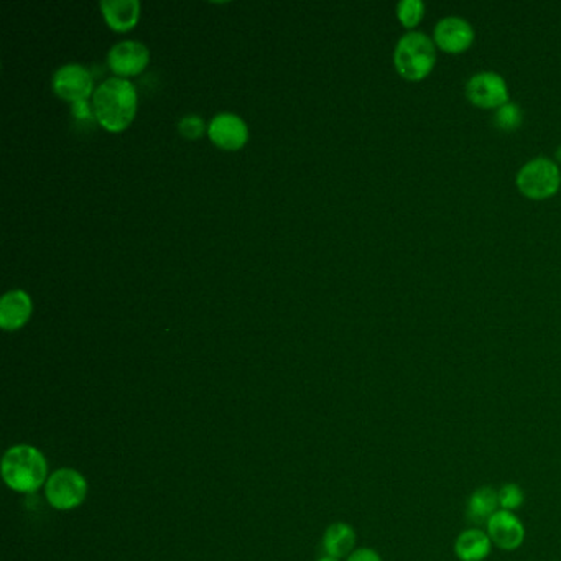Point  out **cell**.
I'll use <instances>...</instances> for the list:
<instances>
[{"label":"cell","mask_w":561,"mask_h":561,"mask_svg":"<svg viewBox=\"0 0 561 561\" xmlns=\"http://www.w3.org/2000/svg\"><path fill=\"white\" fill-rule=\"evenodd\" d=\"M499 494L496 489L491 486H481L467 499L466 517L475 525L483 527L487 525L489 518L492 517L499 510Z\"/></svg>","instance_id":"9a60e30c"},{"label":"cell","mask_w":561,"mask_h":561,"mask_svg":"<svg viewBox=\"0 0 561 561\" xmlns=\"http://www.w3.org/2000/svg\"><path fill=\"white\" fill-rule=\"evenodd\" d=\"M52 87L58 98L69 102L71 106L93 99L96 91L91 71L79 63L60 66L52 77Z\"/></svg>","instance_id":"8992f818"},{"label":"cell","mask_w":561,"mask_h":561,"mask_svg":"<svg viewBox=\"0 0 561 561\" xmlns=\"http://www.w3.org/2000/svg\"><path fill=\"white\" fill-rule=\"evenodd\" d=\"M150 63V50L135 40H124L114 45L108 52L109 69L118 76L129 79L141 75Z\"/></svg>","instance_id":"52a82bcc"},{"label":"cell","mask_w":561,"mask_h":561,"mask_svg":"<svg viewBox=\"0 0 561 561\" xmlns=\"http://www.w3.org/2000/svg\"><path fill=\"white\" fill-rule=\"evenodd\" d=\"M497 494H499V508L502 510H508V512H516L517 508H522V504L525 500L524 489L516 483L504 484L497 491Z\"/></svg>","instance_id":"ac0fdd59"},{"label":"cell","mask_w":561,"mask_h":561,"mask_svg":"<svg viewBox=\"0 0 561 561\" xmlns=\"http://www.w3.org/2000/svg\"><path fill=\"white\" fill-rule=\"evenodd\" d=\"M99 7L104 22L112 32H130L141 20L139 0H102Z\"/></svg>","instance_id":"4fadbf2b"},{"label":"cell","mask_w":561,"mask_h":561,"mask_svg":"<svg viewBox=\"0 0 561 561\" xmlns=\"http://www.w3.org/2000/svg\"><path fill=\"white\" fill-rule=\"evenodd\" d=\"M33 313L32 297L25 290L15 289L0 298V328L4 331H19L30 321Z\"/></svg>","instance_id":"7c38bea8"},{"label":"cell","mask_w":561,"mask_h":561,"mask_svg":"<svg viewBox=\"0 0 561 561\" xmlns=\"http://www.w3.org/2000/svg\"><path fill=\"white\" fill-rule=\"evenodd\" d=\"M425 13V4L421 0H402L397 5V17L405 28H413L420 23Z\"/></svg>","instance_id":"e0dca14e"},{"label":"cell","mask_w":561,"mask_h":561,"mask_svg":"<svg viewBox=\"0 0 561 561\" xmlns=\"http://www.w3.org/2000/svg\"><path fill=\"white\" fill-rule=\"evenodd\" d=\"M324 550L331 558H345L349 557L356 547V532L345 522H336L329 525L323 539Z\"/></svg>","instance_id":"2e32d148"},{"label":"cell","mask_w":561,"mask_h":561,"mask_svg":"<svg viewBox=\"0 0 561 561\" xmlns=\"http://www.w3.org/2000/svg\"><path fill=\"white\" fill-rule=\"evenodd\" d=\"M207 137L221 150L238 151L248 142V124L238 114L221 112L207 124Z\"/></svg>","instance_id":"ba28073f"},{"label":"cell","mask_w":561,"mask_h":561,"mask_svg":"<svg viewBox=\"0 0 561 561\" xmlns=\"http://www.w3.org/2000/svg\"><path fill=\"white\" fill-rule=\"evenodd\" d=\"M178 132L184 139L196 141V139H201L205 134H207V126L201 116L188 114L178 122Z\"/></svg>","instance_id":"ffe728a7"},{"label":"cell","mask_w":561,"mask_h":561,"mask_svg":"<svg viewBox=\"0 0 561 561\" xmlns=\"http://www.w3.org/2000/svg\"><path fill=\"white\" fill-rule=\"evenodd\" d=\"M492 550V540L483 529L463 530L454 541V553L461 561L486 560Z\"/></svg>","instance_id":"5bb4252c"},{"label":"cell","mask_w":561,"mask_h":561,"mask_svg":"<svg viewBox=\"0 0 561 561\" xmlns=\"http://www.w3.org/2000/svg\"><path fill=\"white\" fill-rule=\"evenodd\" d=\"M522 118H524L522 109L518 108L516 102H506L504 106L497 109L494 120H496V126L499 129L512 132L522 124Z\"/></svg>","instance_id":"d6986e66"},{"label":"cell","mask_w":561,"mask_h":561,"mask_svg":"<svg viewBox=\"0 0 561 561\" xmlns=\"http://www.w3.org/2000/svg\"><path fill=\"white\" fill-rule=\"evenodd\" d=\"M2 477L17 492H35L48 481V464L44 453L30 444L9 448L2 458Z\"/></svg>","instance_id":"7a4b0ae2"},{"label":"cell","mask_w":561,"mask_h":561,"mask_svg":"<svg viewBox=\"0 0 561 561\" xmlns=\"http://www.w3.org/2000/svg\"><path fill=\"white\" fill-rule=\"evenodd\" d=\"M475 42L471 23L461 17H444L435 27V44L446 53H461Z\"/></svg>","instance_id":"8fae6325"},{"label":"cell","mask_w":561,"mask_h":561,"mask_svg":"<svg viewBox=\"0 0 561 561\" xmlns=\"http://www.w3.org/2000/svg\"><path fill=\"white\" fill-rule=\"evenodd\" d=\"M139 109L137 89L129 79L112 76L102 81L93 96L94 120L106 132L120 134L129 129Z\"/></svg>","instance_id":"6da1fadb"},{"label":"cell","mask_w":561,"mask_h":561,"mask_svg":"<svg viewBox=\"0 0 561 561\" xmlns=\"http://www.w3.org/2000/svg\"><path fill=\"white\" fill-rule=\"evenodd\" d=\"M347 561H384L382 560V557L378 555V551L372 550V549H357V550L353 551L349 557H347Z\"/></svg>","instance_id":"7402d4cb"},{"label":"cell","mask_w":561,"mask_h":561,"mask_svg":"<svg viewBox=\"0 0 561 561\" xmlns=\"http://www.w3.org/2000/svg\"><path fill=\"white\" fill-rule=\"evenodd\" d=\"M394 63L407 81H421L432 73L436 63V50L432 38L425 33H405L394 52Z\"/></svg>","instance_id":"3957f363"},{"label":"cell","mask_w":561,"mask_h":561,"mask_svg":"<svg viewBox=\"0 0 561 561\" xmlns=\"http://www.w3.org/2000/svg\"><path fill=\"white\" fill-rule=\"evenodd\" d=\"M45 496L48 504L56 510L79 508L86 500V477L73 467H60L48 477Z\"/></svg>","instance_id":"277c9868"},{"label":"cell","mask_w":561,"mask_h":561,"mask_svg":"<svg viewBox=\"0 0 561 561\" xmlns=\"http://www.w3.org/2000/svg\"><path fill=\"white\" fill-rule=\"evenodd\" d=\"M487 535L492 540V545L504 551L517 550L525 540V527L516 512L499 508L486 525Z\"/></svg>","instance_id":"30bf717a"},{"label":"cell","mask_w":561,"mask_h":561,"mask_svg":"<svg viewBox=\"0 0 561 561\" xmlns=\"http://www.w3.org/2000/svg\"><path fill=\"white\" fill-rule=\"evenodd\" d=\"M561 173L558 165L545 157L525 163L517 173V188L530 199H545L560 190Z\"/></svg>","instance_id":"5b68a950"},{"label":"cell","mask_w":561,"mask_h":561,"mask_svg":"<svg viewBox=\"0 0 561 561\" xmlns=\"http://www.w3.org/2000/svg\"><path fill=\"white\" fill-rule=\"evenodd\" d=\"M318 561H339V560H336V558H331V557H326V558H321V560H318Z\"/></svg>","instance_id":"cb8c5ba5"},{"label":"cell","mask_w":561,"mask_h":561,"mask_svg":"<svg viewBox=\"0 0 561 561\" xmlns=\"http://www.w3.org/2000/svg\"><path fill=\"white\" fill-rule=\"evenodd\" d=\"M467 99L483 109H499L508 102V87L506 79L492 71L473 76L466 86Z\"/></svg>","instance_id":"9c48e42d"},{"label":"cell","mask_w":561,"mask_h":561,"mask_svg":"<svg viewBox=\"0 0 561 561\" xmlns=\"http://www.w3.org/2000/svg\"><path fill=\"white\" fill-rule=\"evenodd\" d=\"M71 114L73 118L77 120H91L94 119V110H93V104H89V101H83V102H76L71 106Z\"/></svg>","instance_id":"44dd1931"},{"label":"cell","mask_w":561,"mask_h":561,"mask_svg":"<svg viewBox=\"0 0 561 561\" xmlns=\"http://www.w3.org/2000/svg\"><path fill=\"white\" fill-rule=\"evenodd\" d=\"M555 155H557V160L561 163V145L560 147H558V150H557V153H555Z\"/></svg>","instance_id":"603a6c76"}]
</instances>
